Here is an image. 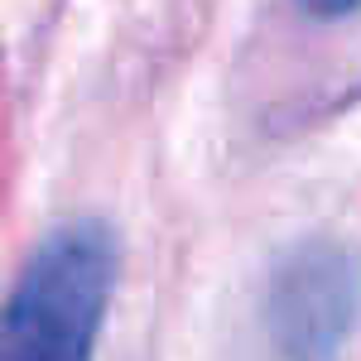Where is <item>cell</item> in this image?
I'll return each mask as SVG.
<instances>
[{"label":"cell","instance_id":"cell-1","mask_svg":"<svg viewBox=\"0 0 361 361\" xmlns=\"http://www.w3.org/2000/svg\"><path fill=\"white\" fill-rule=\"evenodd\" d=\"M111 289V226L97 217L58 222L0 299V361H92Z\"/></svg>","mask_w":361,"mask_h":361},{"label":"cell","instance_id":"cell-3","mask_svg":"<svg viewBox=\"0 0 361 361\" xmlns=\"http://www.w3.org/2000/svg\"><path fill=\"white\" fill-rule=\"evenodd\" d=\"M304 10L323 15V20H347V15H361V0H299Z\"/></svg>","mask_w":361,"mask_h":361},{"label":"cell","instance_id":"cell-2","mask_svg":"<svg viewBox=\"0 0 361 361\" xmlns=\"http://www.w3.org/2000/svg\"><path fill=\"white\" fill-rule=\"evenodd\" d=\"M270 337L284 361H333L361 313V265L337 241H304L270 275Z\"/></svg>","mask_w":361,"mask_h":361}]
</instances>
